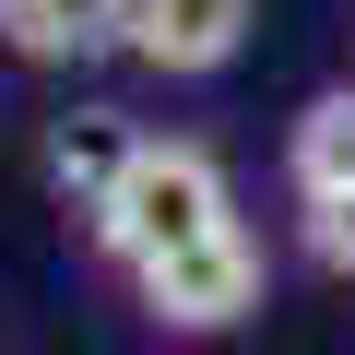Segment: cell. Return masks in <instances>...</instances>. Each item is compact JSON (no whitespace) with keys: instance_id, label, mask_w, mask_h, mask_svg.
Instances as JSON below:
<instances>
[{"instance_id":"5","label":"cell","mask_w":355,"mask_h":355,"mask_svg":"<svg viewBox=\"0 0 355 355\" xmlns=\"http://www.w3.org/2000/svg\"><path fill=\"white\" fill-rule=\"evenodd\" d=\"M130 154H142V130H130V119H107V107H83V119H60V130H48V190L95 225V214H107V190L130 178Z\"/></svg>"},{"instance_id":"6","label":"cell","mask_w":355,"mask_h":355,"mask_svg":"<svg viewBox=\"0 0 355 355\" xmlns=\"http://www.w3.org/2000/svg\"><path fill=\"white\" fill-rule=\"evenodd\" d=\"M284 178H296V202H343V190H355V83H331V95L296 107Z\"/></svg>"},{"instance_id":"1","label":"cell","mask_w":355,"mask_h":355,"mask_svg":"<svg viewBox=\"0 0 355 355\" xmlns=\"http://www.w3.org/2000/svg\"><path fill=\"white\" fill-rule=\"evenodd\" d=\"M214 225H237L225 166H214L202 142H154V130H142L130 178H119L107 214H95V249H107L119 272H154L166 249H190V237H214Z\"/></svg>"},{"instance_id":"7","label":"cell","mask_w":355,"mask_h":355,"mask_svg":"<svg viewBox=\"0 0 355 355\" xmlns=\"http://www.w3.org/2000/svg\"><path fill=\"white\" fill-rule=\"evenodd\" d=\"M308 249H320V272H355V190L343 202H308Z\"/></svg>"},{"instance_id":"3","label":"cell","mask_w":355,"mask_h":355,"mask_svg":"<svg viewBox=\"0 0 355 355\" xmlns=\"http://www.w3.org/2000/svg\"><path fill=\"white\" fill-rule=\"evenodd\" d=\"M249 24H261V0H130L119 48L142 71H166V83H202V71H225L249 48Z\"/></svg>"},{"instance_id":"2","label":"cell","mask_w":355,"mask_h":355,"mask_svg":"<svg viewBox=\"0 0 355 355\" xmlns=\"http://www.w3.org/2000/svg\"><path fill=\"white\" fill-rule=\"evenodd\" d=\"M142 284V308L166 320V331H237L249 308H261V237L249 225H214V237H190V249H166L154 272H130Z\"/></svg>"},{"instance_id":"4","label":"cell","mask_w":355,"mask_h":355,"mask_svg":"<svg viewBox=\"0 0 355 355\" xmlns=\"http://www.w3.org/2000/svg\"><path fill=\"white\" fill-rule=\"evenodd\" d=\"M119 24H130V0H0V48L36 60V71H71L95 48H119Z\"/></svg>"}]
</instances>
